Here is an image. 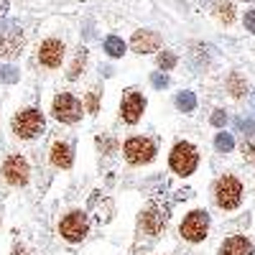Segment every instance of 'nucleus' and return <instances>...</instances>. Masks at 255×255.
<instances>
[{"label": "nucleus", "mask_w": 255, "mask_h": 255, "mask_svg": "<svg viewBox=\"0 0 255 255\" xmlns=\"http://www.w3.org/2000/svg\"><path fill=\"white\" fill-rule=\"evenodd\" d=\"M176 108L184 110V113H191V110L197 108V97L191 95V92H181V95L176 97Z\"/></svg>", "instance_id": "18"}, {"label": "nucleus", "mask_w": 255, "mask_h": 255, "mask_svg": "<svg viewBox=\"0 0 255 255\" xmlns=\"http://www.w3.org/2000/svg\"><path fill=\"white\" fill-rule=\"evenodd\" d=\"M215 194H217V204L222 209H235L243 199V184L235 176H222L215 186Z\"/></svg>", "instance_id": "1"}, {"label": "nucleus", "mask_w": 255, "mask_h": 255, "mask_svg": "<svg viewBox=\"0 0 255 255\" xmlns=\"http://www.w3.org/2000/svg\"><path fill=\"white\" fill-rule=\"evenodd\" d=\"M217 18L222 20V23H232V20H235V5L230 3V0H220L217 3Z\"/></svg>", "instance_id": "16"}, {"label": "nucleus", "mask_w": 255, "mask_h": 255, "mask_svg": "<svg viewBox=\"0 0 255 255\" xmlns=\"http://www.w3.org/2000/svg\"><path fill=\"white\" fill-rule=\"evenodd\" d=\"M61 59H64V44H61V41L49 38V41H44V44H41V49H38V61L44 64V67H59Z\"/></svg>", "instance_id": "10"}, {"label": "nucleus", "mask_w": 255, "mask_h": 255, "mask_svg": "<svg viewBox=\"0 0 255 255\" xmlns=\"http://www.w3.org/2000/svg\"><path fill=\"white\" fill-rule=\"evenodd\" d=\"M105 51H108L110 56H123V54H125L123 38H118V36H108V38H105Z\"/></svg>", "instance_id": "17"}, {"label": "nucleus", "mask_w": 255, "mask_h": 255, "mask_svg": "<svg viewBox=\"0 0 255 255\" xmlns=\"http://www.w3.org/2000/svg\"><path fill=\"white\" fill-rule=\"evenodd\" d=\"M245 28L255 33V10H248L245 13Z\"/></svg>", "instance_id": "28"}, {"label": "nucleus", "mask_w": 255, "mask_h": 255, "mask_svg": "<svg viewBox=\"0 0 255 255\" xmlns=\"http://www.w3.org/2000/svg\"><path fill=\"white\" fill-rule=\"evenodd\" d=\"M87 110L90 113H97V92H90L87 95Z\"/></svg>", "instance_id": "29"}, {"label": "nucleus", "mask_w": 255, "mask_h": 255, "mask_svg": "<svg viewBox=\"0 0 255 255\" xmlns=\"http://www.w3.org/2000/svg\"><path fill=\"white\" fill-rule=\"evenodd\" d=\"M61 235L67 238L69 243H77L87 235V217L82 215V212H72L61 220Z\"/></svg>", "instance_id": "8"}, {"label": "nucleus", "mask_w": 255, "mask_h": 255, "mask_svg": "<svg viewBox=\"0 0 255 255\" xmlns=\"http://www.w3.org/2000/svg\"><path fill=\"white\" fill-rule=\"evenodd\" d=\"M235 128H238L240 133H248V135L255 133V123H253V120H245V118H238V120H235Z\"/></svg>", "instance_id": "23"}, {"label": "nucleus", "mask_w": 255, "mask_h": 255, "mask_svg": "<svg viewBox=\"0 0 255 255\" xmlns=\"http://www.w3.org/2000/svg\"><path fill=\"white\" fill-rule=\"evenodd\" d=\"M20 49H23V33L18 31V26L10 23L0 28V56L13 59L20 54Z\"/></svg>", "instance_id": "7"}, {"label": "nucleus", "mask_w": 255, "mask_h": 255, "mask_svg": "<svg viewBox=\"0 0 255 255\" xmlns=\"http://www.w3.org/2000/svg\"><path fill=\"white\" fill-rule=\"evenodd\" d=\"M215 145H217V151H220V153H230V151H232V145H235V140H232L230 133H220L217 140H215Z\"/></svg>", "instance_id": "21"}, {"label": "nucleus", "mask_w": 255, "mask_h": 255, "mask_svg": "<svg viewBox=\"0 0 255 255\" xmlns=\"http://www.w3.org/2000/svg\"><path fill=\"white\" fill-rule=\"evenodd\" d=\"M3 174H5L8 184H13V186H23V184L28 181V163H26V158L10 156V158L5 161V166H3Z\"/></svg>", "instance_id": "9"}, {"label": "nucleus", "mask_w": 255, "mask_h": 255, "mask_svg": "<svg viewBox=\"0 0 255 255\" xmlns=\"http://www.w3.org/2000/svg\"><path fill=\"white\" fill-rule=\"evenodd\" d=\"M220 255H253V245H250L248 238L235 235V238H230V240L222 243Z\"/></svg>", "instance_id": "13"}, {"label": "nucleus", "mask_w": 255, "mask_h": 255, "mask_svg": "<svg viewBox=\"0 0 255 255\" xmlns=\"http://www.w3.org/2000/svg\"><path fill=\"white\" fill-rule=\"evenodd\" d=\"M84 61H87V51L79 49V51H77V56H74L72 69H69V79H77V77H79V69H84Z\"/></svg>", "instance_id": "20"}, {"label": "nucleus", "mask_w": 255, "mask_h": 255, "mask_svg": "<svg viewBox=\"0 0 255 255\" xmlns=\"http://www.w3.org/2000/svg\"><path fill=\"white\" fill-rule=\"evenodd\" d=\"M44 130V118H41L38 110H23L13 118V133L18 138H33Z\"/></svg>", "instance_id": "2"}, {"label": "nucleus", "mask_w": 255, "mask_h": 255, "mask_svg": "<svg viewBox=\"0 0 255 255\" xmlns=\"http://www.w3.org/2000/svg\"><path fill=\"white\" fill-rule=\"evenodd\" d=\"M151 82H153V87H158V90L168 87V77H166V74H153V77H151Z\"/></svg>", "instance_id": "26"}, {"label": "nucleus", "mask_w": 255, "mask_h": 255, "mask_svg": "<svg viewBox=\"0 0 255 255\" xmlns=\"http://www.w3.org/2000/svg\"><path fill=\"white\" fill-rule=\"evenodd\" d=\"M54 118L61 120V123H77L82 118V105L77 97L61 92L54 97Z\"/></svg>", "instance_id": "5"}, {"label": "nucleus", "mask_w": 255, "mask_h": 255, "mask_svg": "<svg viewBox=\"0 0 255 255\" xmlns=\"http://www.w3.org/2000/svg\"><path fill=\"white\" fill-rule=\"evenodd\" d=\"M227 87H230L232 97H243V95H245V79H243L240 74H232V77L227 79Z\"/></svg>", "instance_id": "19"}, {"label": "nucleus", "mask_w": 255, "mask_h": 255, "mask_svg": "<svg viewBox=\"0 0 255 255\" xmlns=\"http://www.w3.org/2000/svg\"><path fill=\"white\" fill-rule=\"evenodd\" d=\"M158 67L166 72V69H174L176 67V56L171 54V51H161L158 54Z\"/></svg>", "instance_id": "22"}, {"label": "nucleus", "mask_w": 255, "mask_h": 255, "mask_svg": "<svg viewBox=\"0 0 255 255\" xmlns=\"http://www.w3.org/2000/svg\"><path fill=\"white\" fill-rule=\"evenodd\" d=\"M207 230H209V217H207V212L197 209V212H191V215L181 222V235L189 240V243H199L207 238Z\"/></svg>", "instance_id": "4"}, {"label": "nucleus", "mask_w": 255, "mask_h": 255, "mask_svg": "<svg viewBox=\"0 0 255 255\" xmlns=\"http://www.w3.org/2000/svg\"><path fill=\"white\" fill-rule=\"evenodd\" d=\"M253 102H255V95H253Z\"/></svg>", "instance_id": "31"}, {"label": "nucleus", "mask_w": 255, "mask_h": 255, "mask_svg": "<svg viewBox=\"0 0 255 255\" xmlns=\"http://www.w3.org/2000/svg\"><path fill=\"white\" fill-rule=\"evenodd\" d=\"M163 225H166V215L158 209H148L143 215V227H145V232H151V235H156Z\"/></svg>", "instance_id": "15"}, {"label": "nucleus", "mask_w": 255, "mask_h": 255, "mask_svg": "<svg viewBox=\"0 0 255 255\" xmlns=\"http://www.w3.org/2000/svg\"><path fill=\"white\" fill-rule=\"evenodd\" d=\"M158 46H161V36L156 31H138L133 36V51H138V54L158 51Z\"/></svg>", "instance_id": "11"}, {"label": "nucleus", "mask_w": 255, "mask_h": 255, "mask_svg": "<svg viewBox=\"0 0 255 255\" xmlns=\"http://www.w3.org/2000/svg\"><path fill=\"white\" fill-rule=\"evenodd\" d=\"M51 163L56 168H69L72 166V148L67 143H54V148H51Z\"/></svg>", "instance_id": "14"}, {"label": "nucleus", "mask_w": 255, "mask_h": 255, "mask_svg": "<svg viewBox=\"0 0 255 255\" xmlns=\"http://www.w3.org/2000/svg\"><path fill=\"white\" fill-rule=\"evenodd\" d=\"M0 79L8 82V84L18 82V69H15V67H3V69H0Z\"/></svg>", "instance_id": "24"}, {"label": "nucleus", "mask_w": 255, "mask_h": 255, "mask_svg": "<svg viewBox=\"0 0 255 255\" xmlns=\"http://www.w3.org/2000/svg\"><path fill=\"white\" fill-rule=\"evenodd\" d=\"M8 13V0H0V18Z\"/></svg>", "instance_id": "30"}, {"label": "nucleus", "mask_w": 255, "mask_h": 255, "mask_svg": "<svg viewBox=\"0 0 255 255\" xmlns=\"http://www.w3.org/2000/svg\"><path fill=\"white\" fill-rule=\"evenodd\" d=\"M123 153H125V158L130 161V163H148L153 156H156V145L148 140V138H130L125 143V148H123Z\"/></svg>", "instance_id": "6"}, {"label": "nucleus", "mask_w": 255, "mask_h": 255, "mask_svg": "<svg viewBox=\"0 0 255 255\" xmlns=\"http://www.w3.org/2000/svg\"><path fill=\"white\" fill-rule=\"evenodd\" d=\"M197 161H199V156H197V148L191 143H176V148L171 151V168L181 176L194 171Z\"/></svg>", "instance_id": "3"}, {"label": "nucleus", "mask_w": 255, "mask_h": 255, "mask_svg": "<svg viewBox=\"0 0 255 255\" xmlns=\"http://www.w3.org/2000/svg\"><path fill=\"white\" fill-rule=\"evenodd\" d=\"M243 153H245V158L250 163H255V140H245L243 143Z\"/></svg>", "instance_id": "25"}, {"label": "nucleus", "mask_w": 255, "mask_h": 255, "mask_svg": "<svg viewBox=\"0 0 255 255\" xmlns=\"http://www.w3.org/2000/svg\"><path fill=\"white\" fill-rule=\"evenodd\" d=\"M143 108H145V100H143L138 92H128L125 100H123V118H125L128 123H138Z\"/></svg>", "instance_id": "12"}, {"label": "nucleus", "mask_w": 255, "mask_h": 255, "mask_svg": "<svg viewBox=\"0 0 255 255\" xmlns=\"http://www.w3.org/2000/svg\"><path fill=\"white\" fill-rule=\"evenodd\" d=\"M225 120H227L225 110H217L215 115H212V125H217V128H222V125H225Z\"/></svg>", "instance_id": "27"}]
</instances>
